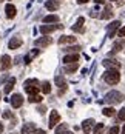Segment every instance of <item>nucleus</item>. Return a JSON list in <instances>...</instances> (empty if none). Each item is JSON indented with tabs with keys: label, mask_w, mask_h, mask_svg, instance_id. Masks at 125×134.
Returning <instances> with one entry per match:
<instances>
[{
	"label": "nucleus",
	"mask_w": 125,
	"mask_h": 134,
	"mask_svg": "<svg viewBox=\"0 0 125 134\" xmlns=\"http://www.w3.org/2000/svg\"><path fill=\"white\" fill-rule=\"evenodd\" d=\"M14 85H15V79H14V77H11V79H9V82L5 85V93H6V94L11 93V91H13V88H14Z\"/></svg>",
	"instance_id": "obj_23"
},
{
	"label": "nucleus",
	"mask_w": 125,
	"mask_h": 134,
	"mask_svg": "<svg viewBox=\"0 0 125 134\" xmlns=\"http://www.w3.org/2000/svg\"><path fill=\"white\" fill-rule=\"evenodd\" d=\"M22 46V39L20 37H13L9 43H8V48L9 49H17V48H20Z\"/></svg>",
	"instance_id": "obj_13"
},
{
	"label": "nucleus",
	"mask_w": 125,
	"mask_h": 134,
	"mask_svg": "<svg viewBox=\"0 0 125 134\" xmlns=\"http://www.w3.org/2000/svg\"><path fill=\"white\" fill-rule=\"evenodd\" d=\"M119 25H121V22H119V20L111 22L110 25H108V29H107V36H108V37H114L116 31H119Z\"/></svg>",
	"instance_id": "obj_5"
},
{
	"label": "nucleus",
	"mask_w": 125,
	"mask_h": 134,
	"mask_svg": "<svg viewBox=\"0 0 125 134\" xmlns=\"http://www.w3.org/2000/svg\"><path fill=\"white\" fill-rule=\"evenodd\" d=\"M113 14H114V13L111 11V8L108 6V8H105V9L102 11V14H100L99 17H100L102 20H108V19H111V17H113Z\"/></svg>",
	"instance_id": "obj_18"
},
{
	"label": "nucleus",
	"mask_w": 125,
	"mask_h": 134,
	"mask_svg": "<svg viewBox=\"0 0 125 134\" xmlns=\"http://www.w3.org/2000/svg\"><path fill=\"white\" fill-rule=\"evenodd\" d=\"M37 111H39V113H40V114H45V111H46V108L43 107V105H40V107L37 108Z\"/></svg>",
	"instance_id": "obj_36"
},
{
	"label": "nucleus",
	"mask_w": 125,
	"mask_h": 134,
	"mask_svg": "<svg viewBox=\"0 0 125 134\" xmlns=\"http://www.w3.org/2000/svg\"><path fill=\"white\" fill-rule=\"evenodd\" d=\"M56 85L62 90V91H60V94L67 90V82H65V79H63L62 76H56Z\"/></svg>",
	"instance_id": "obj_16"
},
{
	"label": "nucleus",
	"mask_w": 125,
	"mask_h": 134,
	"mask_svg": "<svg viewBox=\"0 0 125 134\" xmlns=\"http://www.w3.org/2000/svg\"><path fill=\"white\" fill-rule=\"evenodd\" d=\"M37 54H39V49H32V51L28 54L26 57H25V63H26V65H28V63H31V60H32Z\"/></svg>",
	"instance_id": "obj_24"
},
{
	"label": "nucleus",
	"mask_w": 125,
	"mask_h": 134,
	"mask_svg": "<svg viewBox=\"0 0 125 134\" xmlns=\"http://www.w3.org/2000/svg\"><path fill=\"white\" fill-rule=\"evenodd\" d=\"M34 130H36V125H34V123H26V125L22 128V134H31Z\"/></svg>",
	"instance_id": "obj_21"
},
{
	"label": "nucleus",
	"mask_w": 125,
	"mask_h": 134,
	"mask_svg": "<svg viewBox=\"0 0 125 134\" xmlns=\"http://www.w3.org/2000/svg\"><path fill=\"white\" fill-rule=\"evenodd\" d=\"M79 49H80V46H68V48H65L67 53H76V51H79Z\"/></svg>",
	"instance_id": "obj_30"
},
{
	"label": "nucleus",
	"mask_w": 125,
	"mask_h": 134,
	"mask_svg": "<svg viewBox=\"0 0 125 134\" xmlns=\"http://www.w3.org/2000/svg\"><path fill=\"white\" fill-rule=\"evenodd\" d=\"M124 100V94L119 93V91H110L105 96V102L110 103V105H116V103H121Z\"/></svg>",
	"instance_id": "obj_2"
},
{
	"label": "nucleus",
	"mask_w": 125,
	"mask_h": 134,
	"mask_svg": "<svg viewBox=\"0 0 125 134\" xmlns=\"http://www.w3.org/2000/svg\"><path fill=\"white\" fill-rule=\"evenodd\" d=\"M121 134H125V125H124V128H122V131H121Z\"/></svg>",
	"instance_id": "obj_41"
},
{
	"label": "nucleus",
	"mask_w": 125,
	"mask_h": 134,
	"mask_svg": "<svg viewBox=\"0 0 125 134\" xmlns=\"http://www.w3.org/2000/svg\"><path fill=\"white\" fill-rule=\"evenodd\" d=\"M23 88H25V91H26L29 96H32V94H37L39 93V80L37 79H29L23 83Z\"/></svg>",
	"instance_id": "obj_3"
},
{
	"label": "nucleus",
	"mask_w": 125,
	"mask_h": 134,
	"mask_svg": "<svg viewBox=\"0 0 125 134\" xmlns=\"http://www.w3.org/2000/svg\"><path fill=\"white\" fill-rule=\"evenodd\" d=\"M74 42H76V37H73V36H62L59 39L60 45H63V43H74Z\"/></svg>",
	"instance_id": "obj_19"
},
{
	"label": "nucleus",
	"mask_w": 125,
	"mask_h": 134,
	"mask_svg": "<svg viewBox=\"0 0 125 134\" xmlns=\"http://www.w3.org/2000/svg\"><path fill=\"white\" fill-rule=\"evenodd\" d=\"M102 65L107 68V69H116V71L121 69V63H119L117 60H114V59H105V60L102 62Z\"/></svg>",
	"instance_id": "obj_4"
},
{
	"label": "nucleus",
	"mask_w": 125,
	"mask_h": 134,
	"mask_svg": "<svg viewBox=\"0 0 125 134\" xmlns=\"http://www.w3.org/2000/svg\"><path fill=\"white\" fill-rule=\"evenodd\" d=\"M121 48H122V45L121 43H114V46H113V51H111V54L117 53V51H121Z\"/></svg>",
	"instance_id": "obj_31"
},
{
	"label": "nucleus",
	"mask_w": 125,
	"mask_h": 134,
	"mask_svg": "<svg viewBox=\"0 0 125 134\" xmlns=\"http://www.w3.org/2000/svg\"><path fill=\"white\" fill-rule=\"evenodd\" d=\"M104 80L107 82V83H110V85H116L121 80V74L116 69H107V72L104 76Z\"/></svg>",
	"instance_id": "obj_1"
},
{
	"label": "nucleus",
	"mask_w": 125,
	"mask_h": 134,
	"mask_svg": "<svg viewBox=\"0 0 125 134\" xmlns=\"http://www.w3.org/2000/svg\"><path fill=\"white\" fill-rule=\"evenodd\" d=\"M114 113H116V109L114 108H104V111H102V114L104 116H107V117H111V116H114Z\"/></svg>",
	"instance_id": "obj_27"
},
{
	"label": "nucleus",
	"mask_w": 125,
	"mask_h": 134,
	"mask_svg": "<svg viewBox=\"0 0 125 134\" xmlns=\"http://www.w3.org/2000/svg\"><path fill=\"white\" fill-rule=\"evenodd\" d=\"M45 8H46L48 11H56V9L59 8V2H57V0H48V2L45 3Z\"/></svg>",
	"instance_id": "obj_17"
},
{
	"label": "nucleus",
	"mask_w": 125,
	"mask_h": 134,
	"mask_svg": "<svg viewBox=\"0 0 125 134\" xmlns=\"http://www.w3.org/2000/svg\"><path fill=\"white\" fill-rule=\"evenodd\" d=\"M111 2H117V0H111Z\"/></svg>",
	"instance_id": "obj_43"
},
{
	"label": "nucleus",
	"mask_w": 125,
	"mask_h": 134,
	"mask_svg": "<svg viewBox=\"0 0 125 134\" xmlns=\"http://www.w3.org/2000/svg\"><path fill=\"white\" fill-rule=\"evenodd\" d=\"M31 103L34 102V103H40L42 100H43V97L42 96H39V94H32V96H29V99H28Z\"/></svg>",
	"instance_id": "obj_26"
},
{
	"label": "nucleus",
	"mask_w": 125,
	"mask_h": 134,
	"mask_svg": "<svg viewBox=\"0 0 125 134\" xmlns=\"http://www.w3.org/2000/svg\"><path fill=\"white\" fill-rule=\"evenodd\" d=\"M59 22V17L54 15V14H50L46 17H43V23H57Z\"/></svg>",
	"instance_id": "obj_20"
},
{
	"label": "nucleus",
	"mask_w": 125,
	"mask_h": 134,
	"mask_svg": "<svg viewBox=\"0 0 125 134\" xmlns=\"http://www.w3.org/2000/svg\"><path fill=\"white\" fill-rule=\"evenodd\" d=\"M9 117H13L11 111H5V113H3V119H9Z\"/></svg>",
	"instance_id": "obj_34"
},
{
	"label": "nucleus",
	"mask_w": 125,
	"mask_h": 134,
	"mask_svg": "<svg viewBox=\"0 0 125 134\" xmlns=\"http://www.w3.org/2000/svg\"><path fill=\"white\" fill-rule=\"evenodd\" d=\"M67 133H68V125H67V123L59 125L57 130H56V134H67Z\"/></svg>",
	"instance_id": "obj_25"
},
{
	"label": "nucleus",
	"mask_w": 125,
	"mask_h": 134,
	"mask_svg": "<svg viewBox=\"0 0 125 134\" xmlns=\"http://www.w3.org/2000/svg\"><path fill=\"white\" fill-rule=\"evenodd\" d=\"M79 59H80L79 54H67V55L63 57V63H65V65H67V63H74V62H79Z\"/></svg>",
	"instance_id": "obj_15"
},
{
	"label": "nucleus",
	"mask_w": 125,
	"mask_h": 134,
	"mask_svg": "<svg viewBox=\"0 0 125 134\" xmlns=\"http://www.w3.org/2000/svg\"><path fill=\"white\" fill-rule=\"evenodd\" d=\"M88 2H90V0H77L79 5H85V3H88Z\"/></svg>",
	"instance_id": "obj_38"
},
{
	"label": "nucleus",
	"mask_w": 125,
	"mask_h": 134,
	"mask_svg": "<svg viewBox=\"0 0 125 134\" xmlns=\"http://www.w3.org/2000/svg\"><path fill=\"white\" fill-rule=\"evenodd\" d=\"M56 29H62V25H42L40 32L42 34H50V32H54Z\"/></svg>",
	"instance_id": "obj_7"
},
{
	"label": "nucleus",
	"mask_w": 125,
	"mask_h": 134,
	"mask_svg": "<svg viewBox=\"0 0 125 134\" xmlns=\"http://www.w3.org/2000/svg\"><path fill=\"white\" fill-rule=\"evenodd\" d=\"M0 133H3V125L0 123Z\"/></svg>",
	"instance_id": "obj_40"
},
{
	"label": "nucleus",
	"mask_w": 125,
	"mask_h": 134,
	"mask_svg": "<svg viewBox=\"0 0 125 134\" xmlns=\"http://www.w3.org/2000/svg\"><path fill=\"white\" fill-rule=\"evenodd\" d=\"M108 134H119V126H113L108 131Z\"/></svg>",
	"instance_id": "obj_33"
},
{
	"label": "nucleus",
	"mask_w": 125,
	"mask_h": 134,
	"mask_svg": "<svg viewBox=\"0 0 125 134\" xmlns=\"http://www.w3.org/2000/svg\"><path fill=\"white\" fill-rule=\"evenodd\" d=\"M5 13H6V17H8V19H14V17H15V13H17V9H15L14 5L8 3V5L5 6Z\"/></svg>",
	"instance_id": "obj_12"
},
{
	"label": "nucleus",
	"mask_w": 125,
	"mask_h": 134,
	"mask_svg": "<svg viewBox=\"0 0 125 134\" xmlns=\"http://www.w3.org/2000/svg\"><path fill=\"white\" fill-rule=\"evenodd\" d=\"M117 119H119V120H125V108H122V109L119 111V116H117Z\"/></svg>",
	"instance_id": "obj_32"
},
{
	"label": "nucleus",
	"mask_w": 125,
	"mask_h": 134,
	"mask_svg": "<svg viewBox=\"0 0 125 134\" xmlns=\"http://www.w3.org/2000/svg\"><path fill=\"white\" fill-rule=\"evenodd\" d=\"M77 68H79V63H77V62H74V63H67V65H65V72H74Z\"/></svg>",
	"instance_id": "obj_22"
},
{
	"label": "nucleus",
	"mask_w": 125,
	"mask_h": 134,
	"mask_svg": "<svg viewBox=\"0 0 125 134\" xmlns=\"http://www.w3.org/2000/svg\"><path fill=\"white\" fill-rule=\"evenodd\" d=\"M11 57L8 55V54H5V55H2V59H0V68H2V71H6L8 68H11Z\"/></svg>",
	"instance_id": "obj_6"
},
{
	"label": "nucleus",
	"mask_w": 125,
	"mask_h": 134,
	"mask_svg": "<svg viewBox=\"0 0 125 134\" xmlns=\"http://www.w3.org/2000/svg\"><path fill=\"white\" fill-rule=\"evenodd\" d=\"M67 134H73V133H69V131H68V133H67Z\"/></svg>",
	"instance_id": "obj_42"
},
{
	"label": "nucleus",
	"mask_w": 125,
	"mask_h": 134,
	"mask_svg": "<svg viewBox=\"0 0 125 134\" xmlns=\"http://www.w3.org/2000/svg\"><path fill=\"white\" fill-rule=\"evenodd\" d=\"M93 126H94V120H93V119H86V120L82 122V130H83V133H85V134L91 133Z\"/></svg>",
	"instance_id": "obj_9"
},
{
	"label": "nucleus",
	"mask_w": 125,
	"mask_h": 134,
	"mask_svg": "<svg viewBox=\"0 0 125 134\" xmlns=\"http://www.w3.org/2000/svg\"><path fill=\"white\" fill-rule=\"evenodd\" d=\"M36 43V46H50L51 43H53V39L51 37H40V39H37V40L34 42Z\"/></svg>",
	"instance_id": "obj_11"
},
{
	"label": "nucleus",
	"mask_w": 125,
	"mask_h": 134,
	"mask_svg": "<svg viewBox=\"0 0 125 134\" xmlns=\"http://www.w3.org/2000/svg\"><path fill=\"white\" fill-rule=\"evenodd\" d=\"M11 105H13V108H20L23 105V97H22V94H14L13 97H11Z\"/></svg>",
	"instance_id": "obj_8"
},
{
	"label": "nucleus",
	"mask_w": 125,
	"mask_h": 134,
	"mask_svg": "<svg viewBox=\"0 0 125 134\" xmlns=\"http://www.w3.org/2000/svg\"><path fill=\"white\" fill-rule=\"evenodd\" d=\"M59 122H60V114L57 111H51V116H50V128H54Z\"/></svg>",
	"instance_id": "obj_10"
},
{
	"label": "nucleus",
	"mask_w": 125,
	"mask_h": 134,
	"mask_svg": "<svg viewBox=\"0 0 125 134\" xmlns=\"http://www.w3.org/2000/svg\"><path fill=\"white\" fill-rule=\"evenodd\" d=\"M102 2H105V0H94V3H97V5H99V3H102Z\"/></svg>",
	"instance_id": "obj_39"
},
{
	"label": "nucleus",
	"mask_w": 125,
	"mask_h": 134,
	"mask_svg": "<svg viewBox=\"0 0 125 134\" xmlns=\"http://www.w3.org/2000/svg\"><path fill=\"white\" fill-rule=\"evenodd\" d=\"M31 134H45V131H43V130H34Z\"/></svg>",
	"instance_id": "obj_37"
},
{
	"label": "nucleus",
	"mask_w": 125,
	"mask_h": 134,
	"mask_svg": "<svg viewBox=\"0 0 125 134\" xmlns=\"http://www.w3.org/2000/svg\"><path fill=\"white\" fill-rule=\"evenodd\" d=\"M83 23H85V19L83 17H79L77 22L73 25V31L74 32H83Z\"/></svg>",
	"instance_id": "obj_14"
},
{
	"label": "nucleus",
	"mask_w": 125,
	"mask_h": 134,
	"mask_svg": "<svg viewBox=\"0 0 125 134\" xmlns=\"http://www.w3.org/2000/svg\"><path fill=\"white\" fill-rule=\"evenodd\" d=\"M42 91L45 94L51 93V85H50V82H43V83H42Z\"/></svg>",
	"instance_id": "obj_28"
},
{
	"label": "nucleus",
	"mask_w": 125,
	"mask_h": 134,
	"mask_svg": "<svg viewBox=\"0 0 125 134\" xmlns=\"http://www.w3.org/2000/svg\"><path fill=\"white\" fill-rule=\"evenodd\" d=\"M104 123H96V126H94V134H102V131H104Z\"/></svg>",
	"instance_id": "obj_29"
},
{
	"label": "nucleus",
	"mask_w": 125,
	"mask_h": 134,
	"mask_svg": "<svg viewBox=\"0 0 125 134\" xmlns=\"http://www.w3.org/2000/svg\"><path fill=\"white\" fill-rule=\"evenodd\" d=\"M117 34H119L121 37H125V26H124V28H121V29L117 31Z\"/></svg>",
	"instance_id": "obj_35"
}]
</instances>
